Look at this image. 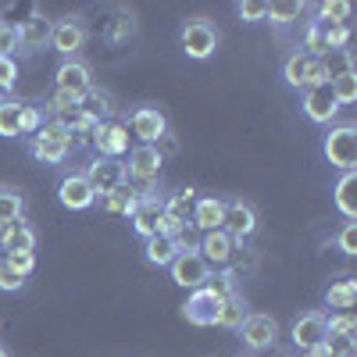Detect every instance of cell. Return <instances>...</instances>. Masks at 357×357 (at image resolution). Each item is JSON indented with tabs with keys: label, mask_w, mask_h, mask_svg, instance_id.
<instances>
[{
	"label": "cell",
	"mask_w": 357,
	"mask_h": 357,
	"mask_svg": "<svg viewBox=\"0 0 357 357\" xmlns=\"http://www.w3.org/2000/svg\"><path fill=\"white\" fill-rule=\"evenodd\" d=\"M122 165H126V178L132 183V190L139 193V200L143 197H158L154 186H158V175H161V165H165L158 146H146V143L132 146L129 161H122Z\"/></svg>",
	"instance_id": "6da1fadb"
},
{
	"label": "cell",
	"mask_w": 357,
	"mask_h": 357,
	"mask_svg": "<svg viewBox=\"0 0 357 357\" xmlns=\"http://www.w3.org/2000/svg\"><path fill=\"white\" fill-rule=\"evenodd\" d=\"M178 43H183L186 57H193V61H207L218 43H222V29L215 22H207V18H190L183 25V33H178Z\"/></svg>",
	"instance_id": "7a4b0ae2"
},
{
	"label": "cell",
	"mask_w": 357,
	"mask_h": 357,
	"mask_svg": "<svg viewBox=\"0 0 357 357\" xmlns=\"http://www.w3.org/2000/svg\"><path fill=\"white\" fill-rule=\"evenodd\" d=\"M54 89L61 97H68L75 107H82L86 104V97L93 93V72H89L82 61H61V68L54 72Z\"/></svg>",
	"instance_id": "3957f363"
},
{
	"label": "cell",
	"mask_w": 357,
	"mask_h": 357,
	"mask_svg": "<svg viewBox=\"0 0 357 357\" xmlns=\"http://www.w3.org/2000/svg\"><path fill=\"white\" fill-rule=\"evenodd\" d=\"M333 75L329 61H318V57H307V54H293L289 61L282 65V79L293 86V89H314V86H325Z\"/></svg>",
	"instance_id": "277c9868"
},
{
	"label": "cell",
	"mask_w": 357,
	"mask_h": 357,
	"mask_svg": "<svg viewBox=\"0 0 357 357\" xmlns=\"http://www.w3.org/2000/svg\"><path fill=\"white\" fill-rule=\"evenodd\" d=\"M89 146L97 151V158H111V161H122L129 154V129L122 122H97L93 132H89Z\"/></svg>",
	"instance_id": "5b68a950"
},
{
	"label": "cell",
	"mask_w": 357,
	"mask_h": 357,
	"mask_svg": "<svg viewBox=\"0 0 357 357\" xmlns=\"http://www.w3.org/2000/svg\"><path fill=\"white\" fill-rule=\"evenodd\" d=\"M325 158H329V165H336L340 172H354L357 168V129L336 126V129L325 132Z\"/></svg>",
	"instance_id": "8992f818"
},
{
	"label": "cell",
	"mask_w": 357,
	"mask_h": 357,
	"mask_svg": "<svg viewBox=\"0 0 357 357\" xmlns=\"http://www.w3.org/2000/svg\"><path fill=\"white\" fill-rule=\"evenodd\" d=\"M236 333H240V340H243L247 350L261 354V350H272V347H275V340H279V321H275L272 314H257V311H250Z\"/></svg>",
	"instance_id": "52a82bcc"
},
{
	"label": "cell",
	"mask_w": 357,
	"mask_h": 357,
	"mask_svg": "<svg viewBox=\"0 0 357 357\" xmlns=\"http://www.w3.org/2000/svg\"><path fill=\"white\" fill-rule=\"evenodd\" d=\"M129 129H132V136H139V143L158 146V143L168 136V118H165L161 107L143 104V107H136V111L129 114Z\"/></svg>",
	"instance_id": "ba28073f"
},
{
	"label": "cell",
	"mask_w": 357,
	"mask_h": 357,
	"mask_svg": "<svg viewBox=\"0 0 357 357\" xmlns=\"http://www.w3.org/2000/svg\"><path fill=\"white\" fill-rule=\"evenodd\" d=\"M168 272H172V282L175 286H183V289H200L207 282V275H211V268H207V261L197 254V250H183L172 264H168Z\"/></svg>",
	"instance_id": "9c48e42d"
},
{
	"label": "cell",
	"mask_w": 357,
	"mask_h": 357,
	"mask_svg": "<svg viewBox=\"0 0 357 357\" xmlns=\"http://www.w3.org/2000/svg\"><path fill=\"white\" fill-rule=\"evenodd\" d=\"M50 47L65 57V61H72V57L86 47V25L82 18H61L50 25Z\"/></svg>",
	"instance_id": "30bf717a"
},
{
	"label": "cell",
	"mask_w": 357,
	"mask_h": 357,
	"mask_svg": "<svg viewBox=\"0 0 357 357\" xmlns=\"http://www.w3.org/2000/svg\"><path fill=\"white\" fill-rule=\"evenodd\" d=\"M222 229L232 236L236 243L250 240V236L257 232V211H254V204H247V200H225V218H222Z\"/></svg>",
	"instance_id": "8fae6325"
},
{
	"label": "cell",
	"mask_w": 357,
	"mask_h": 357,
	"mask_svg": "<svg viewBox=\"0 0 357 357\" xmlns=\"http://www.w3.org/2000/svg\"><path fill=\"white\" fill-rule=\"evenodd\" d=\"M293 347L296 350H314V347H325V340H329V325H325V314L321 311H307L293 321Z\"/></svg>",
	"instance_id": "7c38bea8"
},
{
	"label": "cell",
	"mask_w": 357,
	"mask_h": 357,
	"mask_svg": "<svg viewBox=\"0 0 357 357\" xmlns=\"http://www.w3.org/2000/svg\"><path fill=\"white\" fill-rule=\"evenodd\" d=\"M82 175L89 178V186H93L97 197L129 183V178H126V165H122V161H111V158H93V165H89Z\"/></svg>",
	"instance_id": "4fadbf2b"
},
{
	"label": "cell",
	"mask_w": 357,
	"mask_h": 357,
	"mask_svg": "<svg viewBox=\"0 0 357 357\" xmlns=\"http://www.w3.org/2000/svg\"><path fill=\"white\" fill-rule=\"evenodd\" d=\"M232 250H236V240L225 232V229H215V232H204L200 243H197V254L207 261V268H229L232 261Z\"/></svg>",
	"instance_id": "5bb4252c"
},
{
	"label": "cell",
	"mask_w": 357,
	"mask_h": 357,
	"mask_svg": "<svg viewBox=\"0 0 357 357\" xmlns=\"http://www.w3.org/2000/svg\"><path fill=\"white\" fill-rule=\"evenodd\" d=\"M57 200H61V207H68V211H86V207H93L97 193L93 186H89V178L82 172H72L61 178V186H57Z\"/></svg>",
	"instance_id": "9a60e30c"
},
{
	"label": "cell",
	"mask_w": 357,
	"mask_h": 357,
	"mask_svg": "<svg viewBox=\"0 0 357 357\" xmlns=\"http://www.w3.org/2000/svg\"><path fill=\"white\" fill-rule=\"evenodd\" d=\"M304 114H307V122H314V126H329L333 118L340 114V104L333 97L329 82L314 86V89H304Z\"/></svg>",
	"instance_id": "2e32d148"
},
{
	"label": "cell",
	"mask_w": 357,
	"mask_h": 357,
	"mask_svg": "<svg viewBox=\"0 0 357 357\" xmlns=\"http://www.w3.org/2000/svg\"><path fill=\"white\" fill-rule=\"evenodd\" d=\"M218 304H222V301H215V296L200 286V289L190 293V301L183 304V318H186L190 325H200V329H204V325H215V321H218Z\"/></svg>",
	"instance_id": "e0dca14e"
},
{
	"label": "cell",
	"mask_w": 357,
	"mask_h": 357,
	"mask_svg": "<svg viewBox=\"0 0 357 357\" xmlns=\"http://www.w3.org/2000/svg\"><path fill=\"white\" fill-rule=\"evenodd\" d=\"M222 218H225V200L222 197H200V200H193V215H190L193 229L215 232V229H222Z\"/></svg>",
	"instance_id": "ac0fdd59"
},
{
	"label": "cell",
	"mask_w": 357,
	"mask_h": 357,
	"mask_svg": "<svg viewBox=\"0 0 357 357\" xmlns=\"http://www.w3.org/2000/svg\"><path fill=\"white\" fill-rule=\"evenodd\" d=\"M161 215H165V197H143L139 200V207L132 211V229H136V236H143V240H151V236L158 232V222H161Z\"/></svg>",
	"instance_id": "d6986e66"
},
{
	"label": "cell",
	"mask_w": 357,
	"mask_h": 357,
	"mask_svg": "<svg viewBox=\"0 0 357 357\" xmlns=\"http://www.w3.org/2000/svg\"><path fill=\"white\" fill-rule=\"evenodd\" d=\"M0 247H4V254H18V250H33L36 254V229L25 225V222L0 225Z\"/></svg>",
	"instance_id": "ffe728a7"
},
{
	"label": "cell",
	"mask_w": 357,
	"mask_h": 357,
	"mask_svg": "<svg viewBox=\"0 0 357 357\" xmlns=\"http://www.w3.org/2000/svg\"><path fill=\"white\" fill-rule=\"evenodd\" d=\"M93 204H100V211H107V215H126V218H132V211L139 207V193L126 183V186H118V190H111V193H100Z\"/></svg>",
	"instance_id": "44dd1931"
},
{
	"label": "cell",
	"mask_w": 357,
	"mask_h": 357,
	"mask_svg": "<svg viewBox=\"0 0 357 357\" xmlns=\"http://www.w3.org/2000/svg\"><path fill=\"white\" fill-rule=\"evenodd\" d=\"M357 301V279L354 275H340L336 282H329V289H325V304L336 307V311H350Z\"/></svg>",
	"instance_id": "7402d4cb"
},
{
	"label": "cell",
	"mask_w": 357,
	"mask_h": 357,
	"mask_svg": "<svg viewBox=\"0 0 357 357\" xmlns=\"http://www.w3.org/2000/svg\"><path fill=\"white\" fill-rule=\"evenodd\" d=\"M143 257L154 268H168L178 257V247H175V240H168V236H151V240H143Z\"/></svg>",
	"instance_id": "603a6c76"
},
{
	"label": "cell",
	"mask_w": 357,
	"mask_h": 357,
	"mask_svg": "<svg viewBox=\"0 0 357 357\" xmlns=\"http://www.w3.org/2000/svg\"><path fill=\"white\" fill-rule=\"evenodd\" d=\"M18 43H22V50H40L43 43H50V22L40 18V15L22 22L18 25Z\"/></svg>",
	"instance_id": "cb8c5ba5"
},
{
	"label": "cell",
	"mask_w": 357,
	"mask_h": 357,
	"mask_svg": "<svg viewBox=\"0 0 357 357\" xmlns=\"http://www.w3.org/2000/svg\"><path fill=\"white\" fill-rule=\"evenodd\" d=\"M29 154H33L40 165H61L72 151L65 143H54V139H43V136H33L29 139Z\"/></svg>",
	"instance_id": "d4e9b609"
},
{
	"label": "cell",
	"mask_w": 357,
	"mask_h": 357,
	"mask_svg": "<svg viewBox=\"0 0 357 357\" xmlns=\"http://www.w3.org/2000/svg\"><path fill=\"white\" fill-rule=\"evenodd\" d=\"M354 193H357V175H354V172H343V178L336 183V211H340L347 222L357 218V200H354Z\"/></svg>",
	"instance_id": "484cf974"
},
{
	"label": "cell",
	"mask_w": 357,
	"mask_h": 357,
	"mask_svg": "<svg viewBox=\"0 0 357 357\" xmlns=\"http://www.w3.org/2000/svg\"><path fill=\"white\" fill-rule=\"evenodd\" d=\"M250 311H247V304H243V296L240 293H232V296H225V301L218 304V321L215 325H222V329H240L243 325V318H247Z\"/></svg>",
	"instance_id": "4316f807"
},
{
	"label": "cell",
	"mask_w": 357,
	"mask_h": 357,
	"mask_svg": "<svg viewBox=\"0 0 357 357\" xmlns=\"http://www.w3.org/2000/svg\"><path fill=\"white\" fill-rule=\"evenodd\" d=\"M329 89H333V97H336L340 107H343V104H354V100H357V72H354V68L333 72V75H329Z\"/></svg>",
	"instance_id": "83f0119b"
},
{
	"label": "cell",
	"mask_w": 357,
	"mask_h": 357,
	"mask_svg": "<svg viewBox=\"0 0 357 357\" xmlns=\"http://www.w3.org/2000/svg\"><path fill=\"white\" fill-rule=\"evenodd\" d=\"M301 15H304V4H296V0H275V4H268L264 22H272L275 29H289L293 22H301Z\"/></svg>",
	"instance_id": "f1b7e54d"
},
{
	"label": "cell",
	"mask_w": 357,
	"mask_h": 357,
	"mask_svg": "<svg viewBox=\"0 0 357 357\" xmlns=\"http://www.w3.org/2000/svg\"><path fill=\"white\" fill-rule=\"evenodd\" d=\"M22 211H25V197H22V190H15V186H0V225L22 222Z\"/></svg>",
	"instance_id": "f546056e"
},
{
	"label": "cell",
	"mask_w": 357,
	"mask_h": 357,
	"mask_svg": "<svg viewBox=\"0 0 357 357\" xmlns=\"http://www.w3.org/2000/svg\"><path fill=\"white\" fill-rule=\"evenodd\" d=\"M0 136L4 139L22 136V104L18 100H0Z\"/></svg>",
	"instance_id": "4dcf8cb0"
},
{
	"label": "cell",
	"mask_w": 357,
	"mask_h": 357,
	"mask_svg": "<svg viewBox=\"0 0 357 357\" xmlns=\"http://www.w3.org/2000/svg\"><path fill=\"white\" fill-rule=\"evenodd\" d=\"M304 54H307V57H318V61H325V57L333 54L329 43H325V33H321L318 22H311V25L304 29Z\"/></svg>",
	"instance_id": "1f68e13d"
},
{
	"label": "cell",
	"mask_w": 357,
	"mask_h": 357,
	"mask_svg": "<svg viewBox=\"0 0 357 357\" xmlns=\"http://www.w3.org/2000/svg\"><path fill=\"white\" fill-rule=\"evenodd\" d=\"M165 215H172V218H178V222L190 225V215H193V190L172 193V197L165 200Z\"/></svg>",
	"instance_id": "d6a6232c"
},
{
	"label": "cell",
	"mask_w": 357,
	"mask_h": 357,
	"mask_svg": "<svg viewBox=\"0 0 357 357\" xmlns=\"http://www.w3.org/2000/svg\"><path fill=\"white\" fill-rule=\"evenodd\" d=\"M204 289L211 293L215 301H225V296L236 293V275L229 272V268H225V272H211V275H207V282H204Z\"/></svg>",
	"instance_id": "836d02e7"
},
{
	"label": "cell",
	"mask_w": 357,
	"mask_h": 357,
	"mask_svg": "<svg viewBox=\"0 0 357 357\" xmlns=\"http://www.w3.org/2000/svg\"><path fill=\"white\" fill-rule=\"evenodd\" d=\"M329 325V336H347V340H357V318L350 311H336L333 318H325Z\"/></svg>",
	"instance_id": "e575fe53"
},
{
	"label": "cell",
	"mask_w": 357,
	"mask_h": 357,
	"mask_svg": "<svg viewBox=\"0 0 357 357\" xmlns=\"http://www.w3.org/2000/svg\"><path fill=\"white\" fill-rule=\"evenodd\" d=\"M350 18V4L347 0H325L318 8V22H333V25H347Z\"/></svg>",
	"instance_id": "d590c367"
},
{
	"label": "cell",
	"mask_w": 357,
	"mask_h": 357,
	"mask_svg": "<svg viewBox=\"0 0 357 357\" xmlns=\"http://www.w3.org/2000/svg\"><path fill=\"white\" fill-rule=\"evenodd\" d=\"M4 264L11 268L15 275L29 279V275H33V268H36V254H33V250H18V254H4Z\"/></svg>",
	"instance_id": "8d00e7d4"
},
{
	"label": "cell",
	"mask_w": 357,
	"mask_h": 357,
	"mask_svg": "<svg viewBox=\"0 0 357 357\" xmlns=\"http://www.w3.org/2000/svg\"><path fill=\"white\" fill-rule=\"evenodd\" d=\"M132 36H136V18H132V15H122V18H114V25H111L107 40H111V43H129Z\"/></svg>",
	"instance_id": "74e56055"
},
{
	"label": "cell",
	"mask_w": 357,
	"mask_h": 357,
	"mask_svg": "<svg viewBox=\"0 0 357 357\" xmlns=\"http://www.w3.org/2000/svg\"><path fill=\"white\" fill-rule=\"evenodd\" d=\"M321 33H325V43H329V50H343L350 43V29L347 25H333V22H318Z\"/></svg>",
	"instance_id": "f35d334b"
},
{
	"label": "cell",
	"mask_w": 357,
	"mask_h": 357,
	"mask_svg": "<svg viewBox=\"0 0 357 357\" xmlns=\"http://www.w3.org/2000/svg\"><path fill=\"white\" fill-rule=\"evenodd\" d=\"M15 50H22V43H18V25L0 22V57H11Z\"/></svg>",
	"instance_id": "ab89813d"
},
{
	"label": "cell",
	"mask_w": 357,
	"mask_h": 357,
	"mask_svg": "<svg viewBox=\"0 0 357 357\" xmlns=\"http://www.w3.org/2000/svg\"><path fill=\"white\" fill-rule=\"evenodd\" d=\"M43 126V111L33 104H22V136H36Z\"/></svg>",
	"instance_id": "60d3db41"
},
{
	"label": "cell",
	"mask_w": 357,
	"mask_h": 357,
	"mask_svg": "<svg viewBox=\"0 0 357 357\" xmlns=\"http://www.w3.org/2000/svg\"><path fill=\"white\" fill-rule=\"evenodd\" d=\"M325 350H329V357H354V354H357V340L329 336V340H325Z\"/></svg>",
	"instance_id": "b9f144b4"
},
{
	"label": "cell",
	"mask_w": 357,
	"mask_h": 357,
	"mask_svg": "<svg viewBox=\"0 0 357 357\" xmlns=\"http://www.w3.org/2000/svg\"><path fill=\"white\" fill-rule=\"evenodd\" d=\"M264 11L268 4H261V0H247V4H236V15H240V22H264Z\"/></svg>",
	"instance_id": "7bdbcfd3"
},
{
	"label": "cell",
	"mask_w": 357,
	"mask_h": 357,
	"mask_svg": "<svg viewBox=\"0 0 357 357\" xmlns=\"http://www.w3.org/2000/svg\"><path fill=\"white\" fill-rule=\"evenodd\" d=\"M336 247H340L347 257L357 254V222H347V225H343V232L336 236Z\"/></svg>",
	"instance_id": "ee69618b"
},
{
	"label": "cell",
	"mask_w": 357,
	"mask_h": 357,
	"mask_svg": "<svg viewBox=\"0 0 357 357\" xmlns=\"http://www.w3.org/2000/svg\"><path fill=\"white\" fill-rule=\"evenodd\" d=\"M15 82H18V61L15 57H0V93L15 89Z\"/></svg>",
	"instance_id": "f6af8a7d"
},
{
	"label": "cell",
	"mask_w": 357,
	"mask_h": 357,
	"mask_svg": "<svg viewBox=\"0 0 357 357\" xmlns=\"http://www.w3.org/2000/svg\"><path fill=\"white\" fill-rule=\"evenodd\" d=\"M22 286H25V279H22V275H15L8 264H0V289H4V293H18Z\"/></svg>",
	"instance_id": "bcb514c9"
},
{
	"label": "cell",
	"mask_w": 357,
	"mask_h": 357,
	"mask_svg": "<svg viewBox=\"0 0 357 357\" xmlns=\"http://www.w3.org/2000/svg\"><path fill=\"white\" fill-rule=\"evenodd\" d=\"M301 357H329V350H325V347H314V350H304Z\"/></svg>",
	"instance_id": "7dc6e473"
},
{
	"label": "cell",
	"mask_w": 357,
	"mask_h": 357,
	"mask_svg": "<svg viewBox=\"0 0 357 357\" xmlns=\"http://www.w3.org/2000/svg\"><path fill=\"white\" fill-rule=\"evenodd\" d=\"M0 264H4V247H0Z\"/></svg>",
	"instance_id": "c3c4849f"
},
{
	"label": "cell",
	"mask_w": 357,
	"mask_h": 357,
	"mask_svg": "<svg viewBox=\"0 0 357 357\" xmlns=\"http://www.w3.org/2000/svg\"><path fill=\"white\" fill-rule=\"evenodd\" d=\"M0 357H8V350H4V347H0Z\"/></svg>",
	"instance_id": "681fc988"
}]
</instances>
